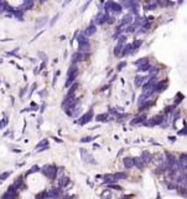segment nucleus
Masks as SVG:
<instances>
[{
	"mask_svg": "<svg viewBox=\"0 0 187 199\" xmlns=\"http://www.w3.org/2000/svg\"><path fill=\"white\" fill-rule=\"evenodd\" d=\"M42 173L48 177L50 179H55L56 178V173H57V169H56L55 165H46L42 169Z\"/></svg>",
	"mask_w": 187,
	"mask_h": 199,
	"instance_id": "obj_1",
	"label": "nucleus"
},
{
	"mask_svg": "<svg viewBox=\"0 0 187 199\" xmlns=\"http://www.w3.org/2000/svg\"><path fill=\"white\" fill-rule=\"evenodd\" d=\"M92 118H93V110L91 108L87 113H84V115H83L82 117H81V119H79V123H81L82 126H83V124H86V123L89 122Z\"/></svg>",
	"mask_w": 187,
	"mask_h": 199,
	"instance_id": "obj_2",
	"label": "nucleus"
},
{
	"mask_svg": "<svg viewBox=\"0 0 187 199\" xmlns=\"http://www.w3.org/2000/svg\"><path fill=\"white\" fill-rule=\"evenodd\" d=\"M81 156H82V159H84L86 162H89V163L96 164V161H94V158H93L92 156H89V154H88V152H87L86 149H81Z\"/></svg>",
	"mask_w": 187,
	"mask_h": 199,
	"instance_id": "obj_3",
	"label": "nucleus"
},
{
	"mask_svg": "<svg viewBox=\"0 0 187 199\" xmlns=\"http://www.w3.org/2000/svg\"><path fill=\"white\" fill-rule=\"evenodd\" d=\"M107 17H108V14L98 13V15L96 16V22H97V24H103V22L107 21Z\"/></svg>",
	"mask_w": 187,
	"mask_h": 199,
	"instance_id": "obj_4",
	"label": "nucleus"
},
{
	"mask_svg": "<svg viewBox=\"0 0 187 199\" xmlns=\"http://www.w3.org/2000/svg\"><path fill=\"white\" fill-rule=\"evenodd\" d=\"M124 167L125 168H133L134 167V158H130V157H127V158L123 159Z\"/></svg>",
	"mask_w": 187,
	"mask_h": 199,
	"instance_id": "obj_5",
	"label": "nucleus"
},
{
	"mask_svg": "<svg viewBox=\"0 0 187 199\" xmlns=\"http://www.w3.org/2000/svg\"><path fill=\"white\" fill-rule=\"evenodd\" d=\"M36 148L37 149H40V151H46V149H48V142H47V140H44L42 142H40L39 145L36 146ZM39 151V152H40Z\"/></svg>",
	"mask_w": 187,
	"mask_h": 199,
	"instance_id": "obj_6",
	"label": "nucleus"
},
{
	"mask_svg": "<svg viewBox=\"0 0 187 199\" xmlns=\"http://www.w3.org/2000/svg\"><path fill=\"white\" fill-rule=\"evenodd\" d=\"M179 163H180V165H181V168L184 169V170H186V165H187V156H186V153H184V154L180 157Z\"/></svg>",
	"mask_w": 187,
	"mask_h": 199,
	"instance_id": "obj_7",
	"label": "nucleus"
},
{
	"mask_svg": "<svg viewBox=\"0 0 187 199\" xmlns=\"http://www.w3.org/2000/svg\"><path fill=\"white\" fill-rule=\"evenodd\" d=\"M77 75H78V71H77V70H74L72 75H69V77H68V81L66 82V86H67V87H68L69 85H71V84H73V82H74V80H76V77H77Z\"/></svg>",
	"mask_w": 187,
	"mask_h": 199,
	"instance_id": "obj_8",
	"label": "nucleus"
},
{
	"mask_svg": "<svg viewBox=\"0 0 187 199\" xmlns=\"http://www.w3.org/2000/svg\"><path fill=\"white\" fill-rule=\"evenodd\" d=\"M110 9L113 11H115V13H120L121 10H123V6L120 5V4H118V3H113L112 1V4H110Z\"/></svg>",
	"mask_w": 187,
	"mask_h": 199,
	"instance_id": "obj_9",
	"label": "nucleus"
},
{
	"mask_svg": "<svg viewBox=\"0 0 187 199\" xmlns=\"http://www.w3.org/2000/svg\"><path fill=\"white\" fill-rule=\"evenodd\" d=\"M141 159L144 161V163H149V162H151V156H150V153H149V152H146V151H144L143 154H141Z\"/></svg>",
	"mask_w": 187,
	"mask_h": 199,
	"instance_id": "obj_10",
	"label": "nucleus"
},
{
	"mask_svg": "<svg viewBox=\"0 0 187 199\" xmlns=\"http://www.w3.org/2000/svg\"><path fill=\"white\" fill-rule=\"evenodd\" d=\"M96 31H97V30H96V26L93 25V24H91V26L84 31V35H87V36H92V35L96 34Z\"/></svg>",
	"mask_w": 187,
	"mask_h": 199,
	"instance_id": "obj_11",
	"label": "nucleus"
},
{
	"mask_svg": "<svg viewBox=\"0 0 187 199\" xmlns=\"http://www.w3.org/2000/svg\"><path fill=\"white\" fill-rule=\"evenodd\" d=\"M166 86H167V80H163V81H162V85L159 84V85L155 86V90H156L157 92H162L163 90L166 89Z\"/></svg>",
	"mask_w": 187,
	"mask_h": 199,
	"instance_id": "obj_12",
	"label": "nucleus"
},
{
	"mask_svg": "<svg viewBox=\"0 0 187 199\" xmlns=\"http://www.w3.org/2000/svg\"><path fill=\"white\" fill-rule=\"evenodd\" d=\"M134 165H136L139 169H143L145 163H144V161L141 158H134Z\"/></svg>",
	"mask_w": 187,
	"mask_h": 199,
	"instance_id": "obj_13",
	"label": "nucleus"
},
{
	"mask_svg": "<svg viewBox=\"0 0 187 199\" xmlns=\"http://www.w3.org/2000/svg\"><path fill=\"white\" fill-rule=\"evenodd\" d=\"M79 50H81V52L89 51V43H82V44H79Z\"/></svg>",
	"mask_w": 187,
	"mask_h": 199,
	"instance_id": "obj_14",
	"label": "nucleus"
},
{
	"mask_svg": "<svg viewBox=\"0 0 187 199\" xmlns=\"http://www.w3.org/2000/svg\"><path fill=\"white\" fill-rule=\"evenodd\" d=\"M110 197H112V191H110V189H104V191L102 192V194H100L102 199H108Z\"/></svg>",
	"mask_w": 187,
	"mask_h": 199,
	"instance_id": "obj_15",
	"label": "nucleus"
},
{
	"mask_svg": "<svg viewBox=\"0 0 187 199\" xmlns=\"http://www.w3.org/2000/svg\"><path fill=\"white\" fill-rule=\"evenodd\" d=\"M82 59H83V54H82V52H76V54L73 55L72 61H73V64H76V62H78V61H81Z\"/></svg>",
	"mask_w": 187,
	"mask_h": 199,
	"instance_id": "obj_16",
	"label": "nucleus"
},
{
	"mask_svg": "<svg viewBox=\"0 0 187 199\" xmlns=\"http://www.w3.org/2000/svg\"><path fill=\"white\" fill-rule=\"evenodd\" d=\"M107 118H108V115H107V113L98 115L97 117H96V119H97L98 122H105V121H108V119H107Z\"/></svg>",
	"mask_w": 187,
	"mask_h": 199,
	"instance_id": "obj_17",
	"label": "nucleus"
},
{
	"mask_svg": "<svg viewBox=\"0 0 187 199\" xmlns=\"http://www.w3.org/2000/svg\"><path fill=\"white\" fill-rule=\"evenodd\" d=\"M148 70H150V64H149V62H145V64H143V65H140L138 71H148Z\"/></svg>",
	"mask_w": 187,
	"mask_h": 199,
	"instance_id": "obj_18",
	"label": "nucleus"
},
{
	"mask_svg": "<svg viewBox=\"0 0 187 199\" xmlns=\"http://www.w3.org/2000/svg\"><path fill=\"white\" fill-rule=\"evenodd\" d=\"M148 78L146 77H136V81H135V85L136 86H141L145 84V81H146Z\"/></svg>",
	"mask_w": 187,
	"mask_h": 199,
	"instance_id": "obj_19",
	"label": "nucleus"
},
{
	"mask_svg": "<svg viewBox=\"0 0 187 199\" xmlns=\"http://www.w3.org/2000/svg\"><path fill=\"white\" fill-rule=\"evenodd\" d=\"M154 158H156V159H154V162H155V163H157L159 165H160V164H163V158H162V156L156 154V156H154Z\"/></svg>",
	"mask_w": 187,
	"mask_h": 199,
	"instance_id": "obj_20",
	"label": "nucleus"
},
{
	"mask_svg": "<svg viewBox=\"0 0 187 199\" xmlns=\"http://www.w3.org/2000/svg\"><path fill=\"white\" fill-rule=\"evenodd\" d=\"M144 121H145V117H144V116H141V117H138V118L133 119L130 123H132V124H138V123H143Z\"/></svg>",
	"mask_w": 187,
	"mask_h": 199,
	"instance_id": "obj_21",
	"label": "nucleus"
},
{
	"mask_svg": "<svg viewBox=\"0 0 187 199\" xmlns=\"http://www.w3.org/2000/svg\"><path fill=\"white\" fill-rule=\"evenodd\" d=\"M114 175V178L116 179V180H119V179H125L127 178V174L125 173H115V174H113Z\"/></svg>",
	"mask_w": 187,
	"mask_h": 199,
	"instance_id": "obj_22",
	"label": "nucleus"
},
{
	"mask_svg": "<svg viewBox=\"0 0 187 199\" xmlns=\"http://www.w3.org/2000/svg\"><path fill=\"white\" fill-rule=\"evenodd\" d=\"M21 183H22V178H21V177H19V178H17V179L15 180V183H14V184H12V187H14V188H15V189H17L19 187H20V186H21Z\"/></svg>",
	"mask_w": 187,
	"mask_h": 199,
	"instance_id": "obj_23",
	"label": "nucleus"
},
{
	"mask_svg": "<svg viewBox=\"0 0 187 199\" xmlns=\"http://www.w3.org/2000/svg\"><path fill=\"white\" fill-rule=\"evenodd\" d=\"M67 183H69V179L66 177V178H63V180H60V187H64Z\"/></svg>",
	"mask_w": 187,
	"mask_h": 199,
	"instance_id": "obj_24",
	"label": "nucleus"
},
{
	"mask_svg": "<svg viewBox=\"0 0 187 199\" xmlns=\"http://www.w3.org/2000/svg\"><path fill=\"white\" fill-rule=\"evenodd\" d=\"M140 45H141V40H138V41H135V43L133 44V46H132V49H133V50H136V49L139 47Z\"/></svg>",
	"mask_w": 187,
	"mask_h": 199,
	"instance_id": "obj_25",
	"label": "nucleus"
},
{
	"mask_svg": "<svg viewBox=\"0 0 187 199\" xmlns=\"http://www.w3.org/2000/svg\"><path fill=\"white\" fill-rule=\"evenodd\" d=\"M78 41H79V44H82V43H88L87 38H86V36H83V35H79V36H78Z\"/></svg>",
	"mask_w": 187,
	"mask_h": 199,
	"instance_id": "obj_26",
	"label": "nucleus"
},
{
	"mask_svg": "<svg viewBox=\"0 0 187 199\" xmlns=\"http://www.w3.org/2000/svg\"><path fill=\"white\" fill-rule=\"evenodd\" d=\"M9 175H10V172H5V173H3V174H0V180H5Z\"/></svg>",
	"mask_w": 187,
	"mask_h": 199,
	"instance_id": "obj_27",
	"label": "nucleus"
},
{
	"mask_svg": "<svg viewBox=\"0 0 187 199\" xmlns=\"http://www.w3.org/2000/svg\"><path fill=\"white\" fill-rule=\"evenodd\" d=\"M47 198V194H46V192H44V193H40L39 196L36 197V199H46Z\"/></svg>",
	"mask_w": 187,
	"mask_h": 199,
	"instance_id": "obj_28",
	"label": "nucleus"
},
{
	"mask_svg": "<svg viewBox=\"0 0 187 199\" xmlns=\"http://www.w3.org/2000/svg\"><path fill=\"white\" fill-rule=\"evenodd\" d=\"M94 138H97V137H94ZM94 138H92V137H86V138H82L81 140V142H83V143H87V142H91V141H93Z\"/></svg>",
	"mask_w": 187,
	"mask_h": 199,
	"instance_id": "obj_29",
	"label": "nucleus"
},
{
	"mask_svg": "<svg viewBox=\"0 0 187 199\" xmlns=\"http://www.w3.org/2000/svg\"><path fill=\"white\" fill-rule=\"evenodd\" d=\"M145 62H148V59H146V57L140 59L139 61H136V62H135V65H143V64H145Z\"/></svg>",
	"mask_w": 187,
	"mask_h": 199,
	"instance_id": "obj_30",
	"label": "nucleus"
},
{
	"mask_svg": "<svg viewBox=\"0 0 187 199\" xmlns=\"http://www.w3.org/2000/svg\"><path fill=\"white\" fill-rule=\"evenodd\" d=\"M37 170H39V167H37V165H34V167H32L29 172H27V174H30V173H35V172H37Z\"/></svg>",
	"mask_w": 187,
	"mask_h": 199,
	"instance_id": "obj_31",
	"label": "nucleus"
},
{
	"mask_svg": "<svg viewBox=\"0 0 187 199\" xmlns=\"http://www.w3.org/2000/svg\"><path fill=\"white\" fill-rule=\"evenodd\" d=\"M45 22H46V17H44V19H40V21H39V22H37V25H36V27H40L41 25H44V24H45Z\"/></svg>",
	"mask_w": 187,
	"mask_h": 199,
	"instance_id": "obj_32",
	"label": "nucleus"
},
{
	"mask_svg": "<svg viewBox=\"0 0 187 199\" xmlns=\"http://www.w3.org/2000/svg\"><path fill=\"white\" fill-rule=\"evenodd\" d=\"M109 186H110V188L116 189V191H123V188L119 187V186H116V184H109Z\"/></svg>",
	"mask_w": 187,
	"mask_h": 199,
	"instance_id": "obj_33",
	"label": "nucleus"
},
{
	"mask_svg": "<svg viewBox=\"0 0 187 199\" xmlns=\"http://www.w3.org/2000/svg\"><path fill=\"white\" fill-rule=\"evenodd\" d=\"M91 1H92V0H88V1H87V3L84 4V6H83V8H82V11H84V10H86V9H87V6H88V5H89V3H91Z\"/></svg>",
	"mask_w": 187,
	"mask_h": 199,
	"instance_id": "obj_34",
	"label": "nucleus"
},
{
	"mask_svg": "<svg viewBox=\"0 0 187 199\" xmlns=\"http://www.w3.org/2000/svg\"><path fill=\"white\" fill-rule=\"evenodd\" d=\"M179 135H180V136H181V135L185 136V135H186V128H182V131H179Z\"/></svg>",
	"mask_w": 187,
	"mask_h": 199,
	"instance_id": "obj_35",
	"label": "nucleus"
},
{
	"mask_svg": "<svg viewBox=\"0 0 187 199\" xmlns=\"http://www.w3.org/2000/svg\"><path fill=\"white\" fill-rule=\"evenodd\" d=\"M125 66V62H123V64H119V66H118V70H120V68H123Z\"/></svg>",
	"mask_w": 187,
	"mask_h": 199,
	"instance_id": "obj_36",
	"label": "nucleus"
},
{
	"mask_svg": "<svg viewBox=\"0 0 187 199\" xmlns=\"http://www.w3.org/2000/svg\"><path fill=\"white\" fill-rule=\"evenodd\" d=\"M25 92H26V89H24V90H22V91L20 92V97H22V96H24V95H25Z\"/></svg>",
	"mask_w": 187,
	"mask_h": 199,
	"instance_id": "obj_37",
	"label": "nucleus"
},
{
	"mask_svg": "<svg viewBox=\"0 0 187 199\" xmlns=\"http://www.w3.org/2000/svg\"><path fill=\"white\" fill-rule=\"evenodd\" d=\"M169 140H170L171 142H174V141H175V137H169Z\"/></svg>",
	"mask_w": 187,
	"mask_h": 199,
	"instance_id": "obj_38",
	"label": "nucleus"
},
{
	"mask_svg": "<svg viewBox=\"0 0 187 199\" xmlns=\"http://www.w3.org/2000/svg\"><path fill=\"white\" fill-rule=\"evenodd\" d=\"M53 140H55V141H56V142H62V141H61V140H58V138H56V137H55V138H53Z\"/></svg>",
	"mask_w": 187,
	"mask_h": 199,
	"instance_id": "obj_39",
	"label": "nucleus"
},
{
	"mask_svg": "<svg viewBox=\"0 0 187 199\" xmlns=\"http://www.w3.org/2000/svg\"><path fill=\"white\" fill-rule=\"evenodd\" d=\"M69 1H72V0H66V3H64V5H66V4H68Z\"/></svg>",
	"mask_w": 187,
	"mask_h": 199,
	"instance_id": "obj_40",
	"label": "nucleus"
}]
</instances>
